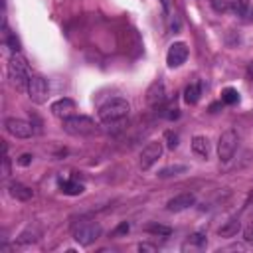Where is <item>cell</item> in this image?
<instances>
[{
    "label": "cell",
    "mask_w": 253,
    "mask_h": 253,
    "mask_svg": "<svg viewBox=\"0 0 253 253\" xmlns=\"http://www.w3.org/2000/svg\"><path fill=\"white\" fill-rule=\"evenodd\" d=\"M128 113H130V103L123 97H113L99 107V119L107 126L123 123L128 117Z\"/></svg>",
    "instance_id": "6da1fadb"
},
{
    "label": "cell",
    "mask_w": 253,
    "mask_h": 253,
    "mask_svg": "<svg viewBox=\"0 0 253 253\" xmlns=\"http://www.w3.org/2000/svg\"><path fill=\"white\" fill-rule=\"evenodd\" d=\"M8 75H10V81L16 89L20 91H28V83L32 79V73H30V67H28V61L20 55V53H12L10 55V61H8Z\"/></svg>",
    "instance_id": "7a4b0ae2"
},
{
    "label": "cell",
    "mask_w": 253,
    "mask_h": 253,
    "mask_svg": "<svg viewBox=\"0 0 253 253\" xmlns=\"http://www.w3.org/2000/svg\"><path fill=\"white\" fill-rule=\"evenodd\" d=\"M63 130L73 136H91L99 128L93 119H89L85 115H71V117L63 119Z\"/></svg>",
    "instance_id": "3957f363"
},
{
    "label": "cell",
    "mask_w": 253,
    "mask_h": 253,
    "mask_svg": "<svg viewBox=\"0 0 253 253\" xmlns=\"http://www.w3.org/2000/svg\"><path fill=\"white\" fill-rule=\"evenodd\" d=\"M101 233H103V229L97 221H81L73 227V239L83 247L95 243L101 237Z\"/></svg>",
    "instance_id": "277c9868"
},
{
    "label": "cell",
    "mask_w": 253,
    "mask_h": 253,
    "mask_svg": "<svg viewBox=\"0 0 253 253\" xmlns=\"http://www.w3.org/2000/svg\"><path fill=\"white\" fill-rule=\"evenodd\" d=\"M237 144H239L237 132H235L233 128L223 130V132L219 134V140H217V156H219V162L227 164V162L233 158V154H235V150H237Z\"/></svg>",
    "instance_id": "5b68a950"
},
{
    "label": "cell",
    "mask_w": 253,
    "mask_h": 253,
    "mask_svg": "<svg viewBox=\"0 0 253 253\" xmlns=\"http://www.w3.org/2000/svg\"><path fill=\"white\" fill-rule=\"evenodd\" d=\"M4 128H6L8 134H12L16 138H30L36 132V128H34V125L30 121L16 119V117H8L4 121Z\"/></svg>",
    "instance_id": "8992f818"
},
{
    "label": "cell",
    "mask_w": 253,
    "mask_h": 253,
    "mask_svg": "<svg viewBox=\"0 0 253 253\" xmlns=\"http://www.w3.org/2000/svg\"><path fill=\"white\" fill-rule=\"evenodd\" d=\"M162 156V142L160 140H150L142 150H140V158H138V166L140 170H150L158 158Z\"/></svg>",
    "instance_id": "52a82bcc"
},
{
    "label": "cell",
    "mask_w": 253,
    "mask_h": 253,
    "mask_svg": "<svg viewBox=\"0 0 253 253\" xmlns=\"http://www.w3.org/2000/svg\"><path fill=\"white\" fill-rule=\"evenodd\" d=\"M47 93H49L47 81L42 75H32V79L28 83V97H30V101L36 103V105H42V103L47 101Z\"/></svg>",
    "instance_id": "ba28073f"
},
{
    "label": "cell",
    "mask_w": 253,
    "mask_h": 253,
    "mask_svg": "<svg viewBox=\"0 0 253 253\" xmlns=\"http://www.w3.org/2000/svg\"><path fill=\"white\" fill-rule=\"evenodd\" d=\"M188 59V45L184 42H174L170 47H168V53H166V63L170 69L174 67H180L184 61Z\"/></svg>",
    "instance_id": "9c48e42d"
},
{
    "label": "cell",
    "mask_w": 253,
    "mask_h": 253,
    "mask_svg": "<svg viewBox=\"0 0 253 253\" xmlns=\"http://www.w3.org/2000/svg\"><path fill=\"white\" fill-rule=\"evenodd\" d=\"M194 204H196V196L190 194V192H184V194H178V196L170 198V200L166 202V210L178 213V211H184V210L192 208Z\"/></svg>",
    "instance_id": "30bf717a"
},
{
    "label": "cell",
    "mask_w": 253,
    "mask_h": 253,
    "mask_svg": "<svg viewBox=\"0 0 253 253\" xmlns=\"http://www.w3.org/2000/svg\"><path fill=\"white\" fill-rule=\"evenodd\" d=\"M166 101V87L162 79H156L148 89H146V103L150 107H158Z\"/></svg>",
    "instance_id": "8fae6325"
},
{
    "label": "cell",
    "mask_w": 253,
    "mask_h": 253,
    "mask_svg": "<svg viewBox=\"0 0 253 253\" xmlns=\"http://www.w3.org/2000/svg\"><path fill=\"white\" fill-rule=\"evenodd\" d=\"M49 111H51L55 117H59V119L63 121V119H67V117H71V115H73V111H75V101H73V99H69V97L57 99L55 103H51Z\"/></svg>",
    "instance_id": "7c38bea8"
},
{
    "label": "cell",
    "mask_w": 253,
    "mask_h": 253,
    "mask_svg": "<svg viewBox=\"0 0 253 253\" xmlns=\"http://www.w3.org/2000/svg\"><path fill=\"white\" fill-rule=\"evenodd\" d=\"M8 194H10L12 198L20 200V202H28V200L34 198V190L28 188V186H24V184H20V182H10V186H8Z\"/></svg>",
    "instance_id": "4fadbf2b"
},
{
    "label": "cell",
    "mask_w": 253,
    "mask_h": 253,
    "mask_svg": "<svg viewBox=\"0 0 253 253\" xmlns=\"http://www.w3.org/2000/svg\"><path fill=\"white\" fill-rule=\"evenodd\" d=\"M192 150H194V154H198L202 158H208L210 156V140H208V136H202V134L194 136L192 138Z\"/></svg>",
    "instance_id": "5bb4252c"
},
{
    "label": "cell",
    "mask_w": 253,
    "mask_h": 253,
    "mask_svg": "<svg viewBox=\"0 0 253 253\" xmlns=\"http://www.w3.org/2000/svg\"><path fill=\"white\" fill-rule=\"evenodd\" d=\"M239 229H241V221H239L237 217H231V219H227V221L217 229V235H219V237H233V235L239 233Z\"/></svg>",
    "instance_id": "9a60e30c"
},
{
    "label": "cell",
    "mask_w": 253,
    "mask_h": 253,
    "mask_svg": "<svg viewBox=\"0 0 253 253\" xmlns=\"http://www.w3.org/2000/svg\"><path fill=\"white\" fill-rule=\"evenodd\" d=\"M200 95H202V85L200 83H190L184 91V101L188 105H196L200 101Z\"/></svg>",
    "instance_id": "2e32d148"
},
{
    "label": "cell",
    "mask_w": 253,
    "mask_h": 253,
    "mask_svg": "<svg viewBox=\"0 0 253 253\" xmlns=\"http://www.w3.org/2000/svg\"><path fill=\"white\" fill-rule=\"evenodd\" d=\"M40 235H42V231L38 229V227H28V229H24L20 235H18V243L20 245H28V243H36L38 239H40Z\"/></svg>",
    "instance_id": "e0dca14e"
},
{
    "label": "cell",
    "mask_w": 253,
    "mask_h": 253,
    "mask_svg": "<svg viewBox=\"0 0 253 253\" xmlns=\"http://www.w3.org/2000/svg\"><path fill=\"white\" fill-rule=\"evenodd\" d=\"M83 190H85V186L79 184V182H75V180L61 182V192L67 194V196H79V194H83Z\"/></svg>",
    "instance_id": "ac0fdd59"
},
{
    "label": "cell",
    "mask_w": 253,
    "mask_h": 253,
    "mask_svg": "<svg viewBox=\"0 0 253 253\" xmlns=\"http://www.w3.org/2000/svg\"><path fill=\"white\" fill-rule=\"evenodd\" d=\"M186 170H188V166H186V164H172V166H166V168H162V170L158 172V178L180 176V174H184Z\"/></svg>",
    "instance_id": "d6986e66"
},
{
    "label": "cell",
    "mask_w": 253,
    "mask_h": 253,
    "mask_svg": "<svg viewBox=\"0 0 253 253\" xmlns=\"http://www.w3.org/2000/svg\"><path fill=\"white\" fill-rule=\"evenodd\" d=\"M221 101H223L225 105H233V103H237V101H239V93H237V89H233V87H225V89L221 91Z\"/></svg>",
    "instance_id": "ffe728a7"
},
{
    "label": "cell",
    "mask_w": 253,
    "mask_h": 253,
    "mask_svg": "<svg viewBox=\"0 0 253 253\" xmlns=\"http://www.w3.org/2000/svg\"><path fill=\"white\" fill-rule=\"evenodd\" d=\"M144 229H146L148 233H152V235H164V237H168V235L172 233V229H170L168 225H160V223H148Z\"/></svg>",
    "instance_id": "44dd1931"
},
{
    "label": "cell",
    "mask_w": 253,
    "mask_h": 253,
    "mask_svg": "<svg viewBox=\"0 0 253 253\" xmlns=\"http://www.w3.org/2000/svg\"><path fill=\"white\" fill-rule=\"evenodd\" d=\"M210 4L217 14H223L231 8V0H210Z\"/></svg>",
    "instance_id": "7402d4cb"
},
{
    "label": "cell",
    "mask_w": 253,
    "mask_h": 253,
    "mask_svg": "<svg viewBox=\"0 0 253 253\" xmlns=\"http://www.w3.org/2000/svg\"><path fill=\"white\" fill-rule=\"evenodd\" d=\"M233 10L239 16H247V12H249V0H233Z\"/></svg>",
    "instance_id": "603a6c76"
},
{
    "label": "cell",
    "mask_w": 253,
    "mask_h": 253,
    "mask_svg": "<svg viewBox=\"0 0 253 253\" xmlns=\"http://www.w3.org/2000/svg\"><path fill=\"white\" fill-rule=\"evenodd\" d=\"M4 43L12 49V53H18L20 51V42L16 40V36H10V34H6V38H4Z\"/></svg>",
    "instance_id": "cb8c5ba5"
},
{
    "label": "cell",
    "mask_w": 253,
    "mask_h": 253,
    "mask_svg": "<svg viewBox=\"0 0 253 253\" xmlns=\"http://www.w3.org/2000/svg\"><path fill=\"white\" fill-rule=\"evenodd\" d=\"M206 235L204 233H192L190 237H188V243H192V245H196V247H204L206 245Z\"/></svg>",
    "instance_id": "d4e9b609"
},
{
    "label": "cell",
    "mask_w": 253,
    "mask_h": 253,
    "mask_svg": "<svg viewBox=\"0 0 253 253\" xmlns=\"http://www.w3.org/2000/svg\"><path fill=\"white\" fill-rule=\"evenodd\" d=\"M6 144H4V158H2V174L8 178L10 176V158H8V152H6Z\"/></svg>",
    "instance_id": "484cf974"
},
{
    "label": "cell",
    "mask_w": 253,
    "mask_h": 253,
    "mask_svg": "<svg viewBox=\"0 0 253 253\" xmlns=\"http://www.w3.org/2000/svg\"><path fill=\"white\" fill-rule=\"evenodd\" d=\"M166 140H168V148H170V150H174V148L178 146V134H176V132L168 130V132H166Z\"/></svg>",
    "instance_id": "4316f807"
},
{
    "label": "cell",
    "mask_w": 253,
    "mask_h": 253,
    "mask_svg": "<svg viewBox=\"0 0 253 253\" xmlns=\"http://www.w3.org/2000/svg\"><path fill=\"white\" fill-rule=\"evenodd\" d=\"M128 229H130V225L126 223V221H123L115 231H113V235H121V233H128Z\"/></svg>",
    "instance_id": "83f0119b"
},
{
    "label": "cell",
    "mask_w": 253,
    "mask_h": 253,
    "mask_svg": "<svg viewBox=\"0 0 253 253\" xmlns=\"http://www.w3.org/2000/svg\"><path fill=\"white\" fill-rule=\"evenodd\" d=\"M32 158H34L32 154H22V156L18 158V164H20V166H28V164L32 162Z\"/></svg>",
    "instance_id": "f1b7e54d"
},
{
    "label": "cell",
    "mask_w": 253,
    "mask_h": 253,
    "mask_svg": "<svg viewBox=\"0 0 253 253\" xmlns=\"http://www.w3.org/2000/svg\"><path fill=\"white\" fill-rule=\"evenodd\" d=\"M243 237H245V241H247V243H253V225H251V227H247V229L243 231Z\"/></svg>",
    "instance_id": "f546056e"
},
{
    "label": "cell",
    "mask_w": 253,
    "mask_h": 253,
    "mask_svg": "<svg viewBox=\"0 0 253 253\" xmlns=\"http://www.w3.org/2000/svg\"><path fill=\"white\" fill-rule=\"evenodd\" d=\"M138 249H140V251H156V247H154V245H148V243H140Z\"/></svg>",
    "instance_id": "4dcf8cb0"
},
{
    "label": "cell",
    "mask_w": 253,
    "mask_h": 253,
    "mask_svg": "<svg viewBox=\"0 0 253 253\" xmlns=\"http://www.w3.org/2000/svg\"><path fill=\"white\" fill-rule=\"evenodd\" d=\"M160 2H162V6H164V12L168 14V12H170V0H160Z\"/></svg>",
    "instance_id": "1f68e13d"
},
{
    "label": "cell",
    "mask_w": 253,
    "mask_h": 253,
    "mask_svg": "<svg viewBox=\"0 0 253 253\" xmlns=\"http://www.w3.org/2000/svg\"><path fill=\"white\" fill-rule=\"evenodd\" d=\"M247 75H249V79H253V61L247 65Z\"/></svg>",
    "instance_id": "d6a6232c"
},
{
    "label": "cell",
    "mask_w": 253,
    "mask_h": 253,
    "mask_svg": "<svg viewBox=\"0 0 253 253\" xmlns=\"http://www.w3.org/2000/svg\"><path fill=\"white\" fill-rule=\"evenodd\" d=\"M247 16H249V20H253V8H249V12H247Z\"/></svg>",
    "instance_id": "836d02e7"
}]
</instances>
